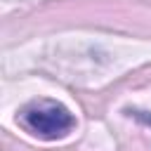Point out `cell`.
Listing matches in <instances>:
<instances>
[{"label":"cell","instance_id":"1","mask_svg":"<svg viewBox=\"0 0 151 151\" xmlns=\"http://www.w3.org/2000/svg\"><path fill=\"white\" fill-rule=\"evenodd\" d=\"M24 120L33 132H38L45 139L61 137L73 127V116L68 113V109L54 101H40L28 106L24 111Z\"/></svg>","mask_w":151,"mask_h":151}]
</instances>
